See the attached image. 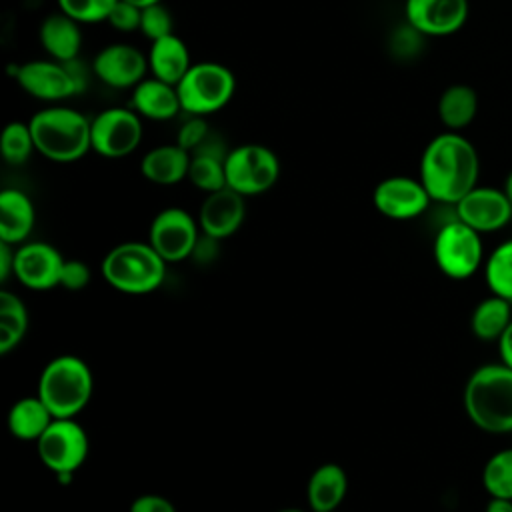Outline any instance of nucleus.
Listing matches in <instances>:
<instances>
[{"label": "nucleus", "mask_w": 512, "mask_h": 512, "mask_svg": "<svg viewBox=\"0 0 512 512\" xmlns=\"http://www.w3.org/2000/svg\"><path fill=\"white\" fill-rule=\"evenodd\" d=\"M478 174V152L460 132L436 134L422 152L420 182L436 202L456 204L478 186Z\"/></svg>", "instance_id": "nucleus-1"}, {"label": "nucleus", "mask_w": 512, "mask_h": 512, "mask_svg": "<svg viewBox=\"0 0 512 512\" xmlns=\"http://www.w3.org/2000/svg\"><path fill=\"white\" fill-rule=\"evenodd\" d=\"M28 124L36 152L52 162H76L92 150V118L76 108L48 104L40 108Z\"/></svg>", "instance_id": "nucleus-2"}, {"label": "nucleus", "mask_w": 512, "mask_h": 512, "mask_svg": "<svg viewBox=\"0 0 512 512\" xmlns=\"http://www.w3.org/2000/svg\"><path fill=\"white\" fill-rule=\"evenodd\" d=\"M468 418L486 432H512V368L486 364L472 372L464 388Z\"/></svg>", "instance_id": "nucleus-3"}, {"label": "nucleus", "mask_w": 512, "mask_h": 512, "mask_svg": "<svg viewBox=\"0 0 512 512\" xmlns=\"http://www.w3.org/2000/svg\"><path fill=\"white\" fill-rule=\"evenodd\" d=\"M92 390V370L74 354L52 358L38 378V396L54 418H74L80 414L90 402Z\"/></svg>", "instance_id": "nucleus-4"}, {"label": "nucleus", "mask_w": 512, "mask_h": 512, "mask_svg": "<svg viewBox=\"0 0 512 512\" xmlns=\"http://www.w3.org/2000/svg\"><path fill=\"white\" fill-rule=\"evenodd\" d=\"M102 278L126 294L154 292L166 276V260L148 242H122L100 264Z\"/></svg>", "instance_id": "nucleus-5"}, {"label": "nucleus", "mask_w": 512, "mask_h": 512, "mask_svg": "<svg viewBox=\"0 0 512 512\" xmlns=\"http://www.w3.org/2000/svg\"><path fill=\"white\" fill-rule=\"evenodd\" d=\"M182 112L188 116H210L222 110L236 92L232 70L220 62H194L176 84Z\"/></svg>", "instance_id": "nucleus-6"}, {"label": "nucleus", "mask_w": 512, "mask_h": 512, "mask_svg": "<svg viewBox=\"0 0 512 512\" xmlns=\"http://www.w3.org/2000/svg\"><path fill=\"white\" fill-rule=\"evenodd\" d=\"M278 176L280 160L264 144H240L226 156V186L242 196H256L270 190Z\"/></svg>", "instance_id": "nucleus-7"}, {"label": "nucleus", "mask_w": 512, "mask_h": 512, "mask_svg": "<svg viewBox=\"0 0 512 512\" xmlns=\"http://www.w3.org/2000/svg\"><path fill=\"white\" fill-rule=\"evenodd\" d=\"M434 260L454 280L472 276L482 262L480 232L458 218L446 222L434 238Z\"/></svg>", "instance_id": "nucleus-8"}, {"label": "nucleus", "mask_w": 512, "mask_h": 512, "mask_svg": "<svg viewBox=\"0 0 512 512\" xmlns=\"http://www.w3.org/2000/svg\"><path fill=\"white\" fill-rule=\"evenodd\" d=\"M142 116L130 106H110L92 118V150L104 158L132 154L144 136Z\"/></svg>", "instance_id": "nucleus-9"}, {"label": "nucleus", "mask_w": 512, "mask_h": 512, "mask_svg": "<svg viewBox=\"0 0 512 512\" xmlns=\"http://www.w3.org/2000/svg\"><path fill=\"white\" fill-rule=\"evenodd\" d=\"M42 464L58 472H76L88 456V436L74 418H54L46 432L36 440Z\"/></svg>", "instance_id": "nucleus-10"}, {"label": "nucleus", "mask_w": 512, "mask_h": 512, "mask_svg": "<svg viewBox=\"0 0 512 512\" xmlns=\"http://www.w3.org/2000/svg\"><path fill=\"white\" fill-rule=\"evenodd\" d=\"M202 230L198 220L184 208L170 206L160 210L148 232V244L168 262H180L192 256Z\"/></svg>", "instance_id": "nucleus-11"}, {"label": "nucleus", "mask_w": 512, "mask_h": 512, "mask_svg": "<svg viewBox=\"0 0 512 512\" xmlns=\"http://www.w3.org/2000/svg\"><path fill=\"white\" fill-rule=\"evenodd\" d=\"M14 78L26 94L48 104H58L80 94L68 64L52 58L28 60L16 66Z\"/></svg>", "instance_id": "nucleus-12"}, {"label": "nucleus", "mask_w": 512, "mask_h": 512, "mask_svg": "<svg viewBox=\"0 0 512 512\" xmlns=\"http://www.w3.org/2000/svg\"><path fill=\"white\" fill-rule=\"evenodd\" d=\"M94 76L116 90L134 88L146 78L148 56L128 42H112L100 48L92 60Z\"/></svg>", "instance_id": "nucleus-13"}, {"label": "nucleus", "mask_w": 512, "mask_h": 512, "mask_svg": "<svg viewBox=\"0 0 512 512\" xmlns=\"http://www.w3.org/2000/svg\"><path fill=\"white\" fill-rule=\"evenodd\" d=\"M374 208L390 220H412L426 212L432 198L420 178L388 176L372 192Z\"/></svg>", "instance_id": "nucleus-14"}, {"label": "nucleus", "mask_w": 512, "mask_h": 512, "mask_svg": "<svg viewBox=\"0 0 512 512\" xmlns=\"http://www.w3.org/2000/svg\"><path fill=\"white\" fill-rule=\"evenodd\" d=\"M404 16L424 36H450L464 26L468 0H406Z\"/></svg>", "instance_id": "nucleus-15"}, {"label": "nucleus", "mask_w": 512, "mask_h": 512, "mask_svg": "<svg viewBox=\"0 0 512 512\" xmlns=\"http://www.w3.org/2000/svg\"><path fill=\"white\" fill-rule=\"evenodd\" d=\"M64 258L46 242H26L16 248L14 276L30 290H48L60 286Z\"/></svg>", "instance_id": "nucleus-16"}, {"label": "nucleus", "mask_w": 512, "mask_h": 512, "mask_svg": "<svg viewBox=\"0 0 512 512\" xmlns=\"http://www.w3.org/2000/svg\"><path fill=\"white\" fill-rule=\"evenodd\" d=\"M454 206L456 218L476 232H494L512 220V202L504 190L490 186L472 188Z\"/></svg>", "instance_id": "nucleus-17"}, {"label": "nucleus", "mask_w": 512, "mask_h": 512, "mask_svg": "<svg viewBox=\"0 0 512 512\" xmlns=\"http://www.w3.org/2000/svg\"><path fill=\"white\" fill-rule=\"evenodd\" d=\"M244 198L246 196L238 194L228 186L206 194L198 210L200 230L218 240L232 236L242 226L246 216Z\"/></svg>", "instance_id": "nucleus-18"}, {"label": "nucleus", "mask_w": 512, "mask_h": 512, "mask_svg": "<svg viewBox=\"0 0 512 512\" xmlns=\"http://www.w3.org/2000/svg\"><path fill=\"white\" fill-rule=\"evenodd\" d=\"M130 108L138 112L144 120L166 122L182 112L178 90L160 78L146 76L140 84L132 88Z\"/></svg>", "instance_id": "nucleus-19"}, {"label": "nucleus", "mask_w": 512, "mask_h": 512, "mask_svg": "<svg viewBox=\"0 0 512 512\" xmlns=\"http://www.w3.org/2000/svg\"><path fill=\"white\" fill-rule=\"evenodd\" d=\"M228 152L224 142L210 132V136L190 154L188 180L206 194L224 188Z\"/></svg>", "instance_id": "nucleus-20"}, {"label": "nucleus", "mask_w": 512, "mask_h": 512, "mask_svg": "<svg viewBox=\"0 0 512 512\" xmlns=\"http://www.w3.org/2000/svg\"><path fill=\"white\" fill-rule=\"evenodd\" d=\"M38 40L48 58L58 62L76 60L82 48V24L64 12H52L40 22Z\"/></svg>", "instance_id": "nucleus-21"}, {"label": "nucleus", "mask_w": 512, "mask_h": 512, "mask_svg": "<svg viewBox=\"0 0 512 512\" xmlns=\"http://www.w3.org/2000/svg\"><path fill=\"white\" fill-rule=\"evenodd\" d=\"M36 222V210L30 196L18 188L0 192V240L12 246L22 244Z\"/></svg>", "instance_id": "nucleus-22"}, {"label": "nucleus", "mask_w": 512, "mask_h": 512, "mask_svg": "<svg viewBox=\"0 0 512 512\" xmlns=\"http://www.w3.org/2000/svg\"><path fill=\"white\" fill-rule=\"evenodd\" d=\"M146 56H148L150 74L174 86L184 78V74L194 64L190 60L186 42L176 32L150 42Z\"/></svg>", "instance_id": "nucleus-23"}, {"label": "nucleus", "mask_w": 512, "mask_h": 512, "mask_svg": "<svg viewBox=\"0 0 512 512\" xmlns=\"http://www.w3.org/2000/svg\"><path fill=\"white\" fill-rule=\"evenodd\" d=\"M188 168L190 152H186L176 142L154 146L140 160L142 176L160 186L182 182L184 178H188Z\"/></svg>", "instance_id": "nucleus-24"}, {"label": "nucleus", "mask_w": 512, "mask_h": 512, "mask_svg": "<svg viewBox=\"0 0 512 512\" xmlns=\"http://www.w3.org/2000/svg\"><path fill=\"white\" fill-rule=\"evenodd\" d=\"M348 490V476L342 466L326 462L318 466L306 486V498L312 512H334L342 504Z\"/></svg>", "instance_id": "nucleus-25"}, {"label": "nucleus", "mask_w": 512, "mask_h": 512, "mask_svg": "<svg viewBox=\"0 0 512 512\" xmlns=\"http://www.w3.org/2000/svg\"><path fill=\"white\" fill-rule=\"evenodd\" d=\"M54 416L42 398L24 396L16 400L8 412V430L18 440H38L52 424Z\"/></svg>", "instance_id": "nucleus-26"}, {"label": "nucleus", "mask_w": 512, "mask_h": 512, "mask_svg": "<svg viewBox=\"0 0 512 512\" xmlns=\"http://www.w3.org/2000/svg\"><path fill=\"white\" fill-rule=\"evenodd\" d=\"M478 112V94L468 84H450L438 98V118L446 130L460 132Z\"/></svg>", "instance_id": "nucleus-27"}, {"label": "nucleus", "mask_w": 512, "mask_h": 512, "mask_svg": "<svg viewBox=\"0 0 512 512\" xmlns=\"http://www.w3.org/2000/svg\"><path fill=\"white\" fill-rule=\"evenodd\" d=\"M512 322L510 314V300L502 296H490L482 300L470 318V328L476 338L480 340H500L508 324Z\"/></svg>", "instance_id": "nucleus-28"}, {"label": "nucleus", "mask_w": 512, "mask_h": 512, "mask_svg": "<svg viewBox=\"0 0 512 512\" xmlns=\"http://www.w3.org/2000/svg\"><path fill=\"white\" fill-rule=\"evenodd\" d=\"M28 328V312L24 302L8 292H0V354H8L14 350Z\"/></svg>", "instance_id": "nucleus-29"}, {"label": "nucleus", "mask_w": 512, "mask_h": 512, "mask_svg": "<svg viewBox=\"0 0 512 512\" xmlns=\"http://www.w3.org/2000/svg\"><path fill=\"white\" fill-rule=\"evenodd\" d=\"M0 152H2V158L12 166L26 164L32 152H36L30 124L22 120L8 122L0 134Z\"/></svg>", "instance_id": "nucleus-30"}, {"label": "nucleus", "mask_w": 512, "mask_h": 512, "mask_svg": "<svg viewBox=\"0 0 512 512\" xmlns=\"http://www.w3.org/2000/svg\"><path fill=\"white\" fill-rule=\"evenodd\" d=\"M486 282L492 294L512 302V240L502 242L488 256Z\"/></svg>", "instance_id": "nucleus-31"}, {"label": "nucleus", "mask_w": 512, "mask_h": 512, "mask_svg": "<svg viewBox=\"0 0 512 512\" xmlns=\"http://www.w3.org/2000/svg\"><path fill=\"white\" fill-rule=\"evenodd\" d=\"M482 484L492 498L512 500V448L496 452L482 470Z\"/></svg>", "instance_id": "nucleus-32"}, {"label": "nucleus", "mask_w": 512, "mask_h": 512, "mask_svg": "<svg viewBox=\"0 0 512 512\" xmlns=\"http://www.w3.org/2000/svg\"><path fill=\"white\" fill-rule=\"evenodd\" d=\"M118 0H56L58 10L80 24L106 22Z\"/></svg>", "instance_id": "nucleus-33"}, {"label": "nucleus", "mask_w": 512, "mask_h": 512, "mask_svg": "<svg viewBox=\"0 0 512 512\" xmlns=\"http://www.w3.org/2000/svg\"><path fill=\"white\" fill-rule=\"evenodd\" d=\"M138 32H142L150 42L164 38L168 34H174V20H172L170 10L162 2L142 8Z\"/></svg>", "instance_id": "nucleus-34"}, {"label": "nucleus", "mask_w": 512, "mask_h": 512, "mask_svg": "<svg viewBox=\"0 0 512 512\" xmlns=\"http://www.w3.org/2000/svg\"><path fill=\"white\" fill-rule=\"evenodd\" d=\"M426 36L420 34L414 26H410L408 22H404L402 26H398L392 34H390V52L398 58V60H410L414 58L420 48H422V40Z\"/></svg>", "instance_id": "nucleus-35"}, {"label": "nucleus", "mask_w": 512, "mask_h": 512, "mask_svg": "<svg viewBox=\"0 0 512 512\" xmlns=\"http://www.w3.org/2000/svg\"><path fill=\"white\" fill-rule=\"evenodd\" d=\"M208 136L210 126L206 122V116H188L176 132V144L192 154Z\"/></svg>", "instance_id": "nucleus-36"}, {"label": "nucleus", "mask_w": 512, "mask_h": 512, "mask_svg": "<svg viewBox=\"0 0 512 512\" xmlns=\"http://www.w3.org/2000/svg\"><path fill=\"white\" fill-rule=\"evenodd\" d=\"M140 18H142V8L126 0H118L106 22L118 32H136L140 30Z\"/></svg>", "instance_id": "nucleus-37"}, {"label": "nucleus", "mask_w": 512, "mask_h": 512, "mask_svg": "<svg viewBox=\"0 0 512 512\" xmlns=\"http://www.w3.org/2000/svg\"><path fill=\"white\" fill-rule=\"evenodd\" d=\"M90 268L82 260H64L62 274H60V286L66 290H82L90 282Z\"/></svg>", "instance_id": "nucleus-38"}, {"label": "nucleus", "mask_w": 512, "mask_h": 512, "mask_svg": "<svg viewBox=\"0 0 512 512\" xmlns=\"http://www.w3.org/2000/svg\"><path fill=\"white\" fill-rule=\"evenodd\" d=\"M130 512H176V506L160 494H142L134 498Z\"/></svg>", "instance_id": "nucleus-39"}, {"label": "nucleus", "mask_w": 512, "mask_h": 512, "mask_svg": "<svg viewBox=\"0 0 512 512\" xmlns=\"http://www.w3.org/2000/svg\"><path fill=\"white\" fill-rule=\"evenodd\" d=\"M14 254H16V248L0 240V280L2 282H6L10 274H14Z\"/></svg>", "instance_id": "nucleus-40"}, {"label": "nucleus", "mask_w": 512, "mask_h": 512, "mask_svg": "<svg viewBox=\"0 0 512 512\" xmlns=\"http://www.w3.org/2000/svg\"><path fill=\"white\" fill-rule=\"evenodd\" d=\"M498 348H500V356H502V362L506 366L512 368V322L508 324V328L504 330V334L500 336L498 340Z\"/></svg>", "instance_id": "nucleus-41"}, {"label": "nucleus", "mask_w": 512, "mask_h": 512, "mask_svg": "<svg viewBox=\"0 0 512 512\" xmlns=\"http://www.w3.org/2000/svg\"><path fill=\"white\" fill-rule=\"evenodd\" d=\"M486 512H512V500L492 498L486 506Z\"/></svg>", "instance_id": "nucleus-42"}, {"label": "nucleus", "mask_w": 512, "mask_h": 512, "mask_svg": "<svg viewBox=\"0 0 512 512\" xmlns=\"http://www.w3.org/2000/svg\"><path fill=\"white\" fill-rule=\"evenodd\" d=\"M56 480H58V484L68 486V484L74 480V472H58V474H56Z\"/></svg>", "instance_id": "nucleus-43"}, {"label": "nucleus", "mask_w": 512, "mask_h": 512, "mask_svg": "<svg viewBox=\"0 0 512 512\" xmlns=\"http://www.w3.org/2000/svg\"><path fill=\"white\" fill-rule=\"evenodd\" d=\"M502 190H504V194L508 196V200L512 202V170L508 172V176H506V182H504V188H502Z\"/></svg>", "instance_id": "nucleus-44"}, {"label": "nucleus", "mask_w": 512, "mask_h": 512, "mask_svg": "<svg viewBox=\"0 0 512 512\" xmlns=\"http://www.w3.org/2000/svg\"><path fill=\"white\" fill-rule=\"evenodd\" d=\"M126 2H130V4H136L138 8H146V6L158 4V2H162V0H126Z\"/></svg>", "instance_id": "nucleus-45"}, {"label": "nucleus", "mask_w": 512, "mask_h": 512, "mask_svg": "<svg viewBox=\"0 0 512 512\" xmlns=\"http://www.w3.org/2000/svg\"><path fill=\"white\" fill-rule=\"evenodd\" d=\"M276 512H304L302 508H296V506H286V508H280Z\"/></svg>", "instance_id": "nucleus-46"}, {"label": "nucleus", "mask_w": 512, "mask_h": 512, "mask_svg": "<svg viewBox=\"0 0 512 512\" xmlns=\"http://www.w3.org/2000/svg\"><path fill=\"white\" fill-rule=\"evenodd\" d=\"M334 512H338V510H334Z\"/></svg>", "instance_id": "nucleus-47"}]
</instances>
